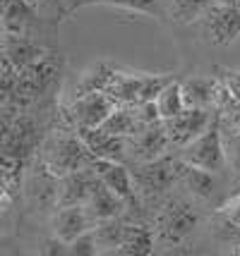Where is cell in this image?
I'll return each mask as SVG.
<instances>
[{"label": "cell", "mask_w": 240, "mask_h": 256, "mask_svg": "<svg viewBox=\"0 0 240 256\" xmlns=\"http://www.w3.org/2000/svg\"><path fill=\"white\" fill-rule=\"evenodd\" d=\"M94 163V156L84 146L80 134H58L44 148V166L56 175L63 178L72 170L89 168Z\"/></svg>", "instance_id": "6da1fadb"}, {"label": "cell", "mask_w": 240, "mask_h": 256, "mask_svg": "<svg viewBox=\"0 0 240 256\" xmlns=\"http://www.w3.org/2000/svg\"><path fill=\"white\" fill-rule=\"evenodd\" d=\"M180 160L187 166H197L211 170V172H221L226 168V158H223V144H221V118H211V122L206 124V130L190 144L183 146Z\"/></svg>", "instance_id": "7a4b0ae2"}, {"label": "cell", "mask_w": 240, "mask_h": 256, "mask_svg": "<svg viewBox=\"0 0 240 256\" xmlns=\"http://www.w3.org/2000/svg\"><path fill=\"white\" fill-rule=\"evenodd\" d=\"M180 170H183V160H173V158H154L147 163H139L137 170L132 172L135 180V190L137 196H159L163 192H168L180 180Z\"/></svg>", "instance_id": "3957f363"}, {"label": "cell", "mask_w": 240, "mask_h": 256, "mask_svg": "<svg viewBox=\"0 0 240 256\" xmlns=\"http://www.w3.org/2000/svg\"><path fill=\"white\" fill-rule=\"evenodd\" d=\"M197 223H199V216L190 201L171 199L168 204L161 206L159 220H156V234L168 244H178L194 232Z\"/></svg>", "instance_id": "277c9868"}, {"label": "cell", "mask_w": 240, "mask_h": 256, "mask_svg": "<svg viewBox=\"0 0 240 256\" xmlns=\"http://www.w3.org/2000/svg\"><path fill=\"white\" fill-rule=\"evenodd\" d=\"M115 108V98L103 89L87 91L80 94L72 100V106L68 108V118L77 130H92V127H101L103 120L111 115Z\"/></svg>", "instance_id": "5b68a950"}, {"label": "cell", "mask_w": 240, "mask_h": 256, "mask_svg": "<svg viewBox=\"0 0 240 256\" xmlns=\"http://www.w3.org/2000/svg\"><path fill=\"white\" fill-rule=\"evenodd\" d=\"M168 144L171 142H168L163 120L151 124H139L137 130L127 136V156L135 163H147V160L163 156Z\"/></svg>", "instance_id": "8992f818"}, {"label": "cell", "mask_w": 240, "mask_h": 256, "mask_svg": "<svg viewBox=\"0 0 240 256\" xmlns=\"http://www.w3.org/2000/svg\"><path fill=\"white\" fill-rule=\"evenodd\" d=\"M204 34L216 46H230L240 38V8L211 2V8L202 17Z\"/></svg>", "instance_id": "52a82bcc"}, {"label": "cell", "mask_w": 240, "mask_h": 256, "mask_svg": "<svg viewBox=\"0 0 240 256\" xmlns=\"http://www.w3.org/2000/svg\"><path fill=\"white\" fill-rule=\"evenodd\" d=\"M209 122H211V115L206 108H185L180 115L163 120V127L168 134V142L183 148L185 144H190L192 139H197L204 132Z\"/></svg>", "instance_id": "ba28073f"}, {"label": "cell", "mask_w": 240, "mask_h": 256, "mask_svg": "<svg viewBox=\"0 0 240 256\" xmlns=\"http://www.w3.org/2000/svg\"><path fill=\"white\" fill-rule=\"evenodd\" d=\"M94 172L99 175L103 184L108 190H113L120 199L127 201V206H135L139 201L137 190H135V180H132V172L127 170L120 160H106V158H94Z\"/></svg>", "instance_id": "9c48e42d"}, {"label": "cell", "mask_w": 240, "mask_h": 256, "mask_svg": "<svg viewBox=\"0 0 240 256\" xmlns=\"http://www.w3.org/2000/svg\"><path fill=\"white\" fill-rule=\"evenodd\" d=\"M99 184V175L94 172V168H80L72 170L68 175L58 178V206H75V204H84L89 199L92 190Z\"/></svg>", "instance_id": "30bf717a"}, {"label": "cell", "mask_w": 240, "mask_h": 256, "mask_svg": "<svg viewBox=\"0 0 240 256\" xmlns=\"http://www.w3.org/2000/svg\"><path fill=\"white\" fill-rule=\"evenodd\" d=\"M94 220L89 218V213L84 208V204H75V206H58L53 218H51V230L58 240L63 242H72L77 240L82 232L92 230Z\"/></svg>", "instance_id": "8fae6325"}, {"label": "cell", "mask_w": 240, "mask_h": 256, "mask_svg": "<svg viewBox=\"0 0 240 256\" xmlns=\"http://www.w3.org/2000/svg\"><path fill=\"white\" fill-rule=\"evenodd\" d=\"M82 136L84 146L89 148L94 158H106V160H125L127 156V139L125 136H115L108 134L101 127H92V130H77Z\"/></svg>", "instance_id": "7c38bea8"}, {"label": "cell", "mask_w": 240, "mask_h": 256, "mask_svg": "<svg viewBox=\"0 0 240 256\" xmlns=\"http://www.w3.org/2000/svg\"><path fill=\"white\" fill-rule=\"evenodd\" d=\"M84 208H87L89 218H92L94 225H96V223H101V220H108V218H118V216H123L125 208H127V201L120 199L113 190H108L101 180H99V184L92 190L89 199L84 201Z\"/></svg>", "instance_id": "4fadbf2b"}, {"label": "cell", "mask_w": 240, "mask_h": 256, "mask_svg": "<svg viewBox=\"0 0 240 256\" xmlns=\"http://www.w3.org/2000/svg\"><path fill=\"white\" fill-rule=\"evenodd\" d=\"M154 244H156V230H151L149 225L127 223L125 237H123V242L118 246V254L149 256V254H154Z\"/></svg>", "instance_id": "5bb4252c"}, {"label": "cell", "mask_w": 240, "mask_h": 256, "mask_svg": "<svg viewBox=\"0 0 240 256\" xmlns=\"http://www.w3.org/2000/svg\"><path fill=\"white\" fill-rule=\"evenodd\" d=\"M180 89H183L185 108H209L216 100L218 84L216 79L190 77L185 82H180Z\"/></svg>", "instance_id": "9a60e30c"}, {"label": "cell", "mask_w": 240, "mask_h": 256, "mask_svg": "<svg viewBox=\"0 0 240 256\" xmlns=\"http://www.w3.org/2000/svg\"><path fill=\"white\" fill-rule=\"evenodd\" d=\"M92 230L96 237V244H99V254H118V246H120L127 230V220L123 216L108 218V220L96 223Z\"/></svg>", "instance_id": "2e32d148"}, {"label": "cell", "mask_w": 240, "mask_h": 256, "mask_svg": "<svg viewBox=\"0 0 240 256\" xmlns=\"http://www.w3.org/2000/svg\"><path fill=\"white\" fill-rule=\"evenodd\" d=\"M180 182L185 184V190H190L197 199H209V196L214 194V190H216V172L183 163Z\"/></svg>", "instance_id": "e0dca14e"}, {"label": "cell", "mask_w": 240, "mask_h": 256, "mask_svg": "<svg viewBox=\"0 0 240 256\" xmlns=\"http://www.w3.org/2000/svg\"><path fill=\"white\" fill-rule=\"evenodd\" d=\"M156 108H159L161 120H171L175 115H180L185 110V100H183V89H180V82L171 79L163 89L156 94Z\"/></svg>", "instance_id": "ac0fdd59"}, {"label": "cell", "mask_w": 240, "mask_h": 256, "mask_svg": "<svg viewBox=\"0 0 240 256\" xmlns=\"http://www.w3.org/2000/svg\"><path fill=\"white\" fill-rule=\"evenodd\" d=\"M214 0H171L168 14L178 24H192L204 17V12L211 8Z\"/></svg>", "instance_id": "d6986e66"}, {"label": "cell", "mask_w": 240, "mask_h": 256, "mask_svg": "<svg viewBox=\"0 0 240 256\" xmlns=\"http://www.w3.org/2000/svg\"><path fill=\"white\" fill-rule=\"evenodd\" d=\"M137 127H139V122H137V118H135V110H132V108H118V106L111 110V115H108L101 124V130H106L108 134L125 136V139L135 132Z\"/></svg>", "instance_id": "ffe728a7"}, {"label": "cell", "mask_w": 240, "mask_h": 256, "mask_svg": "<svg viewBox=\"0 0 240 256\" xmlns=\"http://www.w3.org/2000/svg\"><path fill=\"white\" fill-rule=\"evenodd\" d=\"M84 2H103V5H113V8L147 14L151 20H163V8H161L159 0H84Z\"/></svg>", "instance_id": "44dd1931"}, {"label": "cell", "mask_w": 240, "mask_h": 256, "mask_svg": "<svg viewBox=\"0 0 240 256\" xmlns=\"http://www.w3.org/2000/svg\"><path fill=\"white\" fill-rule=\"evenodd\" d=\"M221 144H223V158L226 168L240 175V130L238 127H223L221 124Z\"/></svg>", "instance_id": "7402d4cb"}, {"label": "cell", "mask_w": 240, "mask_h": 256, "mask_svg": "<svg viewBox=\"0 0 240 256\" xmlns=\"http://www.w3.org/2000/svg\"><path fill=\"white\" fill-rule=\"evenodd\" d=\"M68 252L72 256H96L99 254V244H96L94 230H87V232H82L77 240H72L68 244Z\"/></svg>", "instance_id": "603a6c76"}, {"label": "cell", "mask_w": 240, "mask_h": 256, "mask_svg": "<svg viewBox=\"0 0 240 256\" xmlns=\"http://www.w3.org/2000/svg\"><path fill=\"white\" fill-rule=\"evenodd\" d=\"M223 84H226V94L240 106V72H233V70H226L223 74Z\"/></svg>", "instance_id": "cb8c5ba5"}, {"label": "cell", "mask_w": 240, "mask_h": 256, "mask_svg": "<svg viewBox=\"0 0 240 256\" xmlns=\"http://www.w3.org/2000/svg\"><path fill=\"white\" fill-rule=\"evenodd\" d=\"M223 213H226L228 223L233 225V228H238V230H240V196L233 201L230 206H226V208H223Z\"/></svg>", "instance_id": "d4e9b609"}, {"label": "cell", "mask_w": 240, "mask_h": 256, "mask_svg": "<svg viewBox=\"0 0 240 256\" xmlns=\"http://www.w3.org/2000/svg\"><path fill=\"white\" fill-rule=\"evenodd\" d=\"M214 2H221V5H233V8H240V0H214Z\"/></svg>", "instance_id": "484cf974"}, {"label": "cell", "mask_w": 240, "mask_h": 256, "mask_svg": "<svg viewBox=\"0 0 240 256\" xmlns=\"http://www.w3.org/2000/svg\"><path fill=\"white\" fill-rule=\"evenodd\" d=\"M0 194H3V178H0Z\"/></svg>", "instance_id": "4316f807"}]
</instances>
